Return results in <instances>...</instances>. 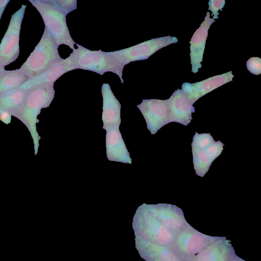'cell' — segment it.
Returning a JSON list of instances; mask_svg holds the SVG:
<instances>
[{"label":"cell","instance_id":"obj_1","mask_svg":"<svg viewBox=\"0 0 261 261\" xmlns=\"http://www.w3.org/2000/svg\"><path fill=\"white\" fill-rule=\"evenodd\" d=\"M77 48L73 49L69 56L74 69L91 71L100 75L107 72L116 74L123 83L122 71L124 66L110 52L91 50L75 43Z\"/></svg>","mask_w":261,"mask_h":261},{"label":"cell","instance_id":"obj_2","mask_svg":"<svg viewBox=\"0 0 261 261\" xmlns=\"http://www.w3.org/2000/svg\"><path fill=\"white\" fill-rule=\"evenodd\" d=\"M132 226L135 238L164 246H170L175 234L151 213L145 203L137 208L133 218Z\"/></svg>","mask_w":261,"mask_h":261},{"label":"cell","instance_id":"obj_3","mask_svg":"<svg viewBox=\"0 0 261 261\" xmlns=\"http://www.w3.org/2000/svg\"><path fill=\"white\" fill-rule=\"evenodd\" d=\"M54 39L45 27L40 41L19 69L29 79L39 75L62 59Z\"/></svg>","mask_w":261,"mask_h":261},{"label":"cell","instance_id":"obj_4","mask_svg":"<svg viewBox=\"0 0 261 261\" xmlns=\"http://www.w3.org/2000/svg\"><path fill=\"white\" fill-rule=\"evenodd\" d=\"M41 15L57 46L62 44L74 49L75 44L70 34L66 20V15L56 5L54 0H29Z\"/></svg>","mask_w":261,"mask_h":261},{"label":"cell","instance_id":"obj_5","mask_svg":"<svg viewBox=\"0 0 261 261\" xmlns=\"http://www.w3.org/2000/svg\"><path fill=\"white\" fill-rule=\"evenodd\" d=\"M221 238L204 234L189 224L175 233L168 247L182 261H189L207 245Z\"/></svg>","mask_w":261,"mask_h":261},{"label":"cell","instance_id":"obj_6","mask_svg":"<svg viewBox=\"0 0 261 261\" xmlns=\"http://www.w3.org/2000/svg\"><path fill=\"white\" fill-rule=\"evenodd\" d=\"M224 144L215 141L210 133L196 132L191 144L194 168L198 176L203 177L213 162L219 156Z\"/></svg>","mask_w":261,"mask_h":261},{"label":"cell","instance_id":"obj_7","mask_svg":"<svg viewBox=\"0 0 261 261\" xmlns=\"http://www.w3.org/2000/svg\"><path fill=\"white\" fill-rule=\"evenodd\" d=\"M27 90L24 102L13 115L25 120H35L42 108L49 106L55 96L54 84H45Z\"/></svg>","mask_w":261,"mask_h":261},{"label":"cell","instance_id":"obj_8","mask_svg":"<svg viewBox=\"0 0 261 261\" xmlns=\"http://www.w3.org/2000/svg\"><path fill=\"white\" fill-rule=\"evenodd\" d=\"M26 8L21 7L11 16L10 21L0 43V66L5 67L15 61L19 54V36Z\"/></svg>","mask_w":261,"mask_h":261},{"label":"cell","instance_id":"obj_9","mask_svg":"<svg viewBox=\"0 0 261 261\" xmlns=\"http://www.w3.org/2000/svg\"><path fill=\"white\" fill-rule=\"evenodd\" d=\"M177 42L178 39L176 37L168 36L152 39L126 48L111 51L110 53L125 66L132 62L147 59L162 48Z\"/></svg>","mask_w":261,"mask_h":261},{"label":"cell","instance_id":"obj_10","mask_svg":"<svg viewBox=\"0 0 261 261\" xmlns=\"http://www.w3.org/2000/svg\"><path fill=\"white\" fill-rule=\"evenodd\" d=\"M137 107L146 121L148 129L152 135L169 123L167 99H143Z\"/></svg>","mask_w":261,"mask_h":261},{"label":"cell","instance_id":"obj_11","mask_svg":"<svg viewBox=\"0 0 261 261\" xmlns=\"http://www.w3.org/2000/svg\"><path fill=\"white\" fill-rule=\"evenodd\" d=\"M146 206L161 223L174 233L181 230L189 224L181 209L175 205L159 203L146 204Z\"/></svg>","mask_w":261,"mask_h":261},{"label":"cell","instance_id":"obj_12","mask_svg":"<svg viewBox=\"0 0 261 261\" xmlns=\"http://www.w3.org/2000/svg\"><path fill=\"white\" fill-rule=\"evenodd\" d=\"M234 75L230 71L194 83H184L181 90L191 102L194 103L199 98L223 85L232 81Z\"/></svg>","mask_w":261,"mask_h":261},{"label":"cell","instance_id":"obj_13","mask_svg":"<svg viewBox=\"0 0 261 261\" xmlns=\"http://www.w3.org/2000/svg\"><path fill=\"white\" fill-rule=\"evenodd\" d=\"M169 122H175L187 126L192 120L195 112L193 103L181 89H178L167 99Z\"/></svg>","mask_w":261,"mask_h":261},{"label":"cell","instance_id":"obj_14","mask_svg":"<svg viewBox=\"0 0 261 261\" xmlns=\"http://www.w3.org/2000/svg\"><path fill=\"white\" fill-rule=\"evenodd\" d=\"M210 16V12H207L204 21L195 32L190 41L191 72L193 73H197L202 67L201 62L202 61L208 31L211 24L215 21Z\"/></svg>","mask_w":261,"mask_h":261},{"label":"cell","instance_id":"obj_15","mask_svg":"<svg viewBox=\"0 0 261 261\" xmlns=\"http://www.w3.org/2000/svg\"><path fill=\"white\" fill-rule=\"evenodd\" d=\"M235 251L226 237L210 244L189 261H232Z\"/></svg>","mask_w":261,"mask_h":261},{"label":"cell","instance_id":"obj_16","mask_svg":"<svg viewBox=\"0 0 261 261\" xmlns=\"http://www.w3.org/2000/svg\"><path fill=\"white\" fill-rule=\"evenodd\" d=\"M103 99L102 120L105 130L119 127L121 123V105L113 93L109 84L101 87Z\"/></svg>","mask_w":261,"mask_h":261},{"label":"cell","instance_id":"obj_17","mask_svg":"<svg viewBox=\"0 0 261 261\" xmlns=\"http://www.w3.org/2000/svg\"><path fill=\"white\" fill-rule=\"evenodd\" d=\"M106 146L107 158L111 161L132 163L130 158L119 127L106 130Z\"/></svg>","mask_w":261,"mask_h":261},{"label":"cell","instance_id":"obj_18","mask_svg":"<svg viewBox=\"0 0 261 261\" xmlns=\"http://www.w3.org/2000/svg\"><path fill=\"white\" fill-rule=\"evenodd\" d=\"M73 70L74 69L68 57L65 59H62L39 75L29 79L18 88L28 90L42 84H54L64 74Z\"/></svg>","mask_w":261,"mask_h":261},{"label":"cell","instance_id":"obj_19","mask_svg":"<svg viewBox=\"0 0 261 261\" xmlns=\"http://www.w3.org/2000/svg\"><path fill=\"white\" fill-rule=\"evenodd\" d=\"M136 247L146 261H182L168 247L135 238Z\"/></svg>","mask_w":261,"mask_h":261},{"label":"cell","instance_id":"obj_20","mask_svg":"<svg viewBox=\"0 0 261 261\" xmlns=\"http://www.w3.org/2000/svg\"><path fill=\"white\" fill-rule=\"evenodd\" d=\"M26 94V90L17 88L0 95V113L13 115L23 104Z\"/></svg>","mask_w":261,"mask_h":261},{"label":"cell","instance_id":"obj_21","mask_svg":"<svg viewBox=\"0 0 261 261\" xmlns=\"http://www.w3.org/2000/svg\"><path fill=\"white\" fill-rule=\"evenodd\" d=\"M28 79L19 69L5 70L0 74V95L19 87Z\"/></svg>","mask_w":261,"mask_h":261},{"label":"cell","instance_id":"obj_22","mask_svg":"<svg viewBox=\"0 0 261 261\" xmlns=\"http://www.w3.org/2000/svg\"><path fill=\"white\" fill-rule=\"evenodd\" d=\"M58 7L66 15L77 9L76 0H54Z\"/></svg>","mask_w":261,"mask_h":261},{"label":"cell","instance_id":"obj_23","mask_svg":"<svg viewBox=\"0 0 261 261\" xmlns=\"http://www.w3.org/2000/svg\"><path fill=\"white\" fill-rule=\"evenodd\" d=\"M247 69L252 73L258 75L261 73V59L258 57L250 58L246 63Z\"/></svg>","mask_w":261,"mask_h":261},{"label":"cell","instance_id":"obj_24","mask_svg":"<svg viewBox=\"0 0 261 261\" xmlns=\"http://www.w3.org/2000/svg\"><path fill=\"white\" fill-rule=\"evenodd\" d=\"M208 8L213 12L214 15L213 19H218L219 13L218 11L220 9L222 10L223 7L224 6L225 1L224 0H210L208 2Z\"/></svg>","mask_w":261,"mask_h":261},{"label":"cell","instance_id":"obj_25","mask_svg":"<svg viewBox=\"0 0 261 261\" xmlns=\"http://www.w3.org/2000/svg\"><path fill=\"white\" fill-rule=\"evenodd\" d=\"M10 2V0H0V21L6 6Z\"/></svg>","mask_w":261,"mask_h":261},{"label":"cell","instance_id":"obj_26","mask_svg":"<svg viewBox=\"0 0 261 261\" xmlns=\"http://www.w3.org/2000/svg\"><path fill=\"white\" fill-rule=\"evenodd\" d=\"M10 114L7 112L0 113V119L2 121H6L10 118Z\"/></svg>","mask_w":261,"mask_h":261},{"label":"cell","instance_id":"obj_27","mask_svg":"<svg viewBox=\"0 0 261 261\" xmlns=\"http://www.w3.org/2000/svg\"><path fill=\"white\" fill-rule=\"evenodd\" d=\"M232 261H246L235 254Z\"/></svg>","mask_w":261,"mask_h":261},{"label":"cell","instance_id":"obj_28","mask_svg":"<svg viewBox=\"0 0 261 261\" xmlns=\"http://www.w3.org/2000/svg\"><path fill=\"white\" fill-rule=\"evenodd\" d=\"M5 70V67L0 66V74Z\"/></svg>","mask_w":261,"mask_h":261}]
</instances>
